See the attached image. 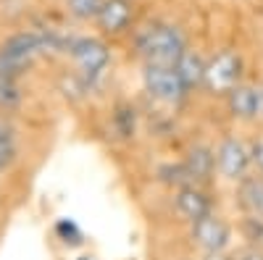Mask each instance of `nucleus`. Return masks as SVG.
<instances>
[{"instance_id":"1","label":"nucleus","mask_w":263,"mask_h":260,"mask_svg":"<svg viewBox=\"0 0 263 260\" xmlns=\"http://www.w3.org/2000/svg\"><path fill=\"white\" fill-rule=\"evenodd\" d=\"M92 132L119 158H135L147 147V108L140 97L111 95L92 113Z\"/></svg>"},{"instance_id":"2","label":"nucleus","mask_w":263,"mask_h":260,"mask_svg":"<svg viewBox=\"0 0 263 260\" xmlns=\"http://www.w3.org/2000/svg\"><path fill=\"white\" fill-rule=\"evenodd\" d=\"M48 129L40 121L0 113V176L11 187H24L45 158Z\"/></svg>"},{"instance_id":"3","label":"nucleus","mask_w":263,"mask_h":260,"mask_svg":"<svg viewBox=\"0 0 263 260\" xmlns=\"http://www.w3.org/2000/svg\"><path fill=\"white\" fill-rule=\"evenodd\" d=\"M63 61L69 63V74H74L90 95L95 97V103H105L111 95H105V84L111 76V66H114V50L108 45V39H103L100 34H69L66 42V53Z\"/></svg>"},{"instance_id":"4","label":"nucleus","mask_w":263,"mask_h":260,"mask_svg":"<svg viewBox=\"0 0 263 260\" xmlns=\"http://www.w3.org/2000/svg\"><path fill=\"white\" fill-rule=\"evenodd\" d=\"M132 53L140 63H158V66H177L179 58L192 48V39L179 21L171 18H145L135 27Z\"/></svg>"},{"instance_id":"5","label":"nucleus","mask_w":263,"mask_h":260,"mask_svg":"<svg viewBox=\"0 0 263 260\" xmlns=\"http://www.w3.org/2000/svg\"><path fill=\"white\" fill-rule=\"evenodd\" d=\"M140 100L153 108L174 116H195L190 108L197 97L190 92V87L179 76L177 66H158V63H140Z\"/></svg>"},{"instance_id":"6","label":"nucleus","mask_w":263,"mask_h":260,"mask_svg":"<svg viewBox=\"0 0 263 260\" xmlns=\"http://www.w3.org/2000/svg\"><path fill=\"white\" fill-rule=\"evenodd\" d=\"M171 236H177L179 245L184 250H190L192 255H197L200 260H211V257H218V255H227L239 242L234 215L227 208V203L221 208L205 213L203 218H197L195 224H190L187 229L171 234Z\"/></svg>"},{"instance_id":"7","label":"nucleus","mask_w":263,"mask_h":260,"mask_svg":"<svg viewBox=\"0 0 263 260\" xmlns=\"http://www.w3.org/2000/svg\"><path fill=\"white\" fill-rule=\"evenodd\" d=\"M253 176V155H250V134L232 126H218L216 134V168H213V187L224 197Z\"/></svg>"},{"instance_id":"8","label":"nucleus","mask_w":263,"mask_h":260,"mask_svg":"<svg viewBox=\"0 0 263 260\" xmlns=\"http://www.w3.org/2000/svg\"><path fill=\"white\" fill-rule=\"evenodd\" d=\"M216 121L221 126L253 134L263 129V79H245L229 90L216 105Z\"/></svg>"},{"instance_id":"9","label":"nucleus","mask_w":263,"mask_h":260,"mask_svg":"<svg viewBox=\"0 0 263 260\" xmlns=\"http://www.w3.org/2000/svg\"><path fill=\"white\" fill-rule=\"evenodd\" d=\"M92 27L103 39L132 34L137 27V0H105Z\"/></svg>"},{"instance_id":"10","label":"nucleus","mask_w":263,"mask_h":260,"mask_svg":"<svg viewBox=\"0 0 263 260\" xmlns=\"http://www.w3.org/2000/svg\"><path fill=\"white\" fill-rule=\"evenodd\" d=\"M227 208L234 215H253V218L263 221V179L255 173L248 176L227 197Z\"/></svg>"},{"instance_id":"11","label":"nucleus","mask_w":263,"mask_h":260,"mask_svg":"<svg viewBox=\"0 0 263 260\" xmlns=\"http://www.w3.org/2000/svg\"><path fill=\"white\" fill-rule=\"evenodd\" d=\"M103 3L105 0H61V8L74 24H95Z\"/></svg>"},{"instance_id":"12","label":"nucleus","mask_w":263,"mask_h":260,"mask_svg":"<svg viewBox=\"0 0 263 260\" xmlns=\"http://www.w3.org/2000/svg\"><path fill=\"white\" fill-rule=\"evenodd\" d=\"M156 260H200L197 255H192L190 250H184L179 245L177 236L171 234H156Z\"/></svg>"},{"instance_id":"13","label":"nucleus","mask_w":263,"mask_h":260,"mask_svg":"<svg viewBox=\"0 0 263 260\" xmlns=\"http://www.w3.org/2000/svg\"><path fill=\"white\" fill-rule=\"evenodd\" d=\"M250 155H253V173L263 179V129L250 134Z\"/></svg>"},{"instance_id":"14","label":"nucleus","mask_w":263,"mask_h":260,"mask_svg":"<svg viewBox=\"0 0 263 260\" xmlns=\"http://www.w3.org/2000/svg\"><path fill=\"white\" fill-rule=\"evenodd\" d=\"M11 194H13V187L0 176V234H3L6 224H8V213H11Z\"/></svg>"},{"instance_id":"15","label":"nucleus","mask_w":263,"mask_h":260,"mask_svg":"<svg viewBox=\"0 0 263 260\" xmlns=\"http://www.w3.org/2000/svg\"><path fill=\"white\" fill-rule=\"evenodd\" d=\"M260 79H263V76H260Z\"/></svg>"}]
</instances>
